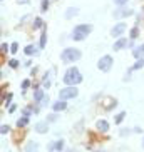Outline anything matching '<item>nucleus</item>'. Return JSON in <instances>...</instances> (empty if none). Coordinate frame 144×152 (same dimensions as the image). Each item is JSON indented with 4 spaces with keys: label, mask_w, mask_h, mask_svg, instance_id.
Instances as JSON below:
<instances>
[{
    "label": "nucleus",
    "mask_w": 144,
    "mask_h": 152,
    "mask_svg": "<svg viewBox=\"0 0 144 152\" xmlns=\"http://www.w3.org/2000/svg\"><path fill=\"white\" fill-rule=\"evenodd\" d=\"M24 52L27 53V55H34V53H37V47L35 45H27L25 49H24Z\"/></svg>",
    "instance_id": "f3484780"
},
{
    "label": "nucleus",
    "mask_w": 144,
    "mask_h": 152,
    "mask_svg": "<svg viewBox=\"0 0 144 152\" xmlns=\"http://www.w3.org/2000/svg\"><path fill=\"white\" fill-rule=\"evenodd\" d=\"M132 55H134L136 59H144V44L143 45H139V47H136V49L132 50Z\"/></svg>",
    "instance_id": "ddd939ff"
},
{
    "label": "nucleus",
    "mask_w": 144,
    "mask_h": 152,
    "mask_svg": "<svg viewBox=\"0 0 144 152\" xmlns=\"http://www.w3.org/2000/svg\"><path fill=\"white\" fill-rule=\"evenodd\" d=\"M81 50L79 49H65L64 52L61 53V60L64 64H72V62H76V60L81 59Z\"/></svg>",
    "instance_id": "7ed1b4c3"
},
{
    "label": "nucleus",
    "mask_w": 144,
    "mask_h": 152,
    "mask_svg": "<svg viewBox=\"0 0 144 152\" xmlns=\"http://www.w3.org/2000/svg\"><path fill=\"white\" fill-rule=\"evenodd\" d=\"M25 152H40L39 144H37V142H34V140H30L27 146H25Z\"/></svg>",
    "instance_id": "f8f14e48"
},
{
    "label": "nucleus",
    "mask_w": 144,
    "mask_h": 152,
    "mask_svg": "<svg viewBox=\"0 0 144 152\" xmlns=\"http://www.w3.org/2000/svg\"><path fill=\"white\" fill-rule=\"evenodd\" d=\"M27 124H29V117H25V115H24L22 119L17 120V127H25Z\"/></svg>",
    "instance_id": "aec40b11"
},
{
    "label": "nucleus",
    "mask_w": 144,
    "mask_h": 152,
    "mask_svg": "<svg viewBox=\"0 0 144 152\" xmlns=\"http://www.w3.org/2000/svg\"><path fill=\"white\" fill-rule=\"evenodd\" d=\"M2 52H10V45H7V44H2Z\"/></svg>",
    "instance_id": "c756f323"
},
{
    "label": "nucleus",
    "mask_w": 144,
    "mask_h": 152,
    "mask_svg": "<svg viewBox=\"0 0 144 152\" xmlns=\"http://www.w3.org/2000/svg\"><path fill=\"white\" fill-rule=\"evenodd\" d=\"M17 49H19V44H17V42H14V44L10 45V52L15 53V52H17Z\"/></svg>",
    "instance_id": "bb28decb"
},
{
    "label": "nucleus",
    "mask_w": 144,
    "mask_h": 152,
    "mask_svg": "<svg viewBox=\"0 0 144 152\" xmlns=\"http://www.w3.org/2000/svg\"><path fill=\"white\" fill-rule=\"evenodd\" d=\"M45 44H47V30H45V27L42 28V35H40V49H44L45 47Z\"/></svg>",
    "instance_id": "2eb2a0df"
},
{
    "label": "nucleus",
    "mask_w": 144,
    "mask_h": 152,
    "mask_svg": "<svg viewBox=\"0 0 144 152\" xmlns=\"http://www.w3.org/2000/svg\"><path fill=\"white\" fill-rule=\"evenodd\" d=\"M47 104H50V99H49V95H45V97H44V99H42L40 105H47Z\"/></svg>",
    "instance_id": "cd10ccee"
},
{
    "label": "nucleus",
    "mask_w": 144,
    "mask_h": 152,
    "mask_svg": "<svg viewBox=\"0 0 144 152\" xmlns=\"http://www.w3.org/2000/svg\"><path fill=\"white\" fill-rule=\"evenodd\" d=\"M129 35H131V39H132V40L137 39V35H139V28H137V27H132L131 32H129Z\"/></svg>",
    "instance_id": "412c9836"
},
{
    "label": "nucleus",
    "mask_w": 144,
    "mask_h": 152,
    "mask_svg": "<svg viewBox=\"0 0 144 152\" xmlns=\"http://www.w3.org/2000/svg\"><path fill=\"white\" fill-rule=\"evenodd\" d=\"M132 13L134 12H132L131 8H124V7H121V8L114 10V17H116V19H124V17H131Z\"/></svg>",
    "instance_id": "0eeeda50"
},
{
    "label": "nucleus",
    "mask_w": 144,
    "mask_h": 152,
    "mask_svg": "<svg viewBox=\"0 0 144 152\" xmlns=\"http://www.w3.org/2000/svg\"><path fill=\"white\" fill-rule=\"evenodd\" d=\"M8 130H10V127H8V126H2V129H0V132L3 134V135H5V134H7Z\"/></svg>",
    "instance_id": "7c9ffc66"
},
{
    "label": "nucleus",
    "mask_w": 144,
    "mask_h": 152,
    "mask_svg": "<svg viewBox=\"0 0 144 152\" xmlns=\"http://www.w3.org/2000/svg\"><path fill=\"white\" fill-rule=\"evenodd\" d=\"M44 97H45V95H44V90H35L34 92V100L35 102H42Z\"/></svg>",
    "instance_id": "a211bd4d"
},
{
    "label": "nucleus",
    "mask_w": 144,
    "mask_h": 152,
    "mask_svg": "<svg viewBox=\"0 0 144 152\" xmlns=\"http://www.w3.org/2000/svg\"><path fill=\"white\" fill-rule=\"evenodd\" d=\"M34 28H44V22H42V19H37L34 20Z\"/></svg>",
    "instance_id": "5701e85b"
},
{
    "label": "nucleus",
    "mask_w": 144,
    "mask_h": 152,
    "mask_svg": "<svg viewBox=\"0 0 144 152\" xmlns=\"http://www.w3.org/2000/svg\"><path fill=\"white\" fill-rule=\"evenodd\" d=\"M49 3H50L49 0H42V3H40V10H42V12H47V10H49Z\"/></svg>",
    "instance_id": "b1692460"
},
{
    "label": "nucleus",
    "mask_w": 144,
    "mask_h": 152,
    "mask_svg": "<svg viewBox=\"0 0 144 152\" xmlns=\"http://www.w3.org/2000/svg\"><path fill=\"white\" fill-rule=\"evenodd\" d=\"M112 64H114V62H112V57H111V55H104V57H101L99 62H97V69H99L101 72H109Z\"/></svg>",
    "instance_id": "39448f33"
},
{
    "label": "nucleus",
    "mask_w": 144,
    "mask_h": 152,
    "mask_svg": "<svg viewBox=\"0 0 144 152\" xmlns=\"http://www.w3.org/2000/svg\"><path fill=\"white\" fill-rule=\"evenodd\" d=\"M55 120H57V114H52V115H49L47 122H55Z\"/></svg>",
    "instance_id": "2f4dec72"
},
{
    "label": "nucleus",
    "mask_w": 144,
    "mask_h": 152,
    "mask_svg": "<svg viewBox=\"0 0 144 152\" xmlns=\"http://www.w3.org/2000/svg\"><path fill=\"white\" fill-rule=\"evenodd\" d=\"M77 94H79V90H77L76 85H67V87H64V89H61V92H59V100L74 99V97H77Z\"/></svg>",
    "instance_id": "20e7f679"
},
{
    "label": "nucleus",
    "mask_w": 144,
    "mask_h": 152,
    "mask_svg": "<svg viewBox=\"0 0 144 152\" xmlns=\"http://www.w3.org/2000/svg\"><path fill=\"white\" fill-rule=\"evenodd\" d=\"M114 3H116V5H119V7H122V5H126V3H127V0H114Z\"/></svg>",
    "instance_id": "c85d7f7f"
},
{
    "label": "nucleus",
    "mask_w": 144,
    "mask_h": 152,
    "mask_svg": "<svg viewBox=\"0 0 144 152\" xmlns=\"http://www.w3.org/2000/svg\"><path fill=\"white\" fill-rule=\"evenodd\" d=\"M124 117H126V114H124V112L117 114V115H116V124H121V122L124 120Z\"/></svg>",
    "instance_id": "393cba45"
},
{
    "label": "nucleus",
    "mask_w": 144,
    "mask_h": 152,
    "mask_svg": "<svg viewBox=\"0 0 144 152\" xmlns=\"http://www.w3.org/2000/svg\"><path fill=\"white\" fill-rule=\"evenodd\" d=\"M126 28H127V27H126V24H122V22H121V24H116V25L112 27V30H111V35H112L114 39H121V35L126 32Z\"/></svg>",
    "instance_id": "423d86ee"
},
{
    "label": "nucleus",
    "mask_w": 144,
    "mask_h": 152,
    "mask_svg": "<svg viewBox=\"0 0 144 152\" xmlns=\"http://www.w3.org/2000/svg\"><path fill=\"white\" fill-rule=\"evenodd\" d=\"M17 2H19V3H27L29 0H17Z\"/></svg>",
    "instance_id": "f704fd0d"
},
{
    "label": "nucleus",
    "mask_w": 144,
    "mask_h": 152,
    "mask_svg": "<svg viewBox=\"0 0 144 152\" xmlns=\"http://www.w3.org/2000/svg\"><path fill=\"white\" fill-rule=\"evenodd\" d=\"M143 147H144V139H143Z\"/></svg>",
    "instance_id": "c9c22d12"
},
{
    "label": "nucleus",
    "mask_w": 144,
    "mask_h": 152,
    "mask_svg": "<svg viewBox=\"0 0 144 152\" xmlns=\"http://www.w3.org/2000/svg\"><path fill=\"white\" fill-rule=\"evenodd\" d=\"M29 85H30V80H24L22 82V89H29Z\"/></svg>",
    "instance_id": "473e14b6"
},
{
    "label": "nucleus",
    "mask_w": 144,
    "mask_h": 152,
    "mask_svg": "<svg viewBox=\"0 0 144 152\" xmlns=\"http://www.w3.org/2000/svg\"><path fill=\"white\" fill-rule=\"evenodd\" d=\"M34 129H35V130H37L39 134H45V132L49 130V122H47V120H42V122H37V124L34 126Z\"/></svg>",
    "instance_id": "6e6552de"
},
{
    "label": "nucleus",
    "mask_w": 144,
    "mask_h": 152,
    "mask_svg": "<svg viewBox=\"0 0 144 152\" xmlns=\"http://www.w3.org/2000/svg\"><path fill=\"white\" fill-rule=\"evenodd\" d=\"M141 67H144V59H137V62L132 65L131 70H136V69H141Z\"/></svg>",
    "instance_id": "4be33fe9"
},
{
    "label": "nucleus",
    "mask_w": 144,
    "mask_h": 152,
    "mask_svg": "<svg viewBox=\"0 0 144 152\" xmlns=\"http://www.w3.org/2000/svg\"><path fill=\"white\" fill-rule=\"evenodd\" d=\"M54 151H64V140H57V142H52L49 146V152H54Z\"/></svg>",
    "instance_id": "1a4fd4ad"
},
{
    "label": "nucleus",
    "mask_w": 144,
    "mask_h": 152,
    "mask_svg": "<svg viewBox=\"0 0 144 152\" xmlns=\"http://www.w3.org/2000/svg\"><path fill=\"white\" fill-rule=\"evenodd\" d=\"M50 74H52V72H50ZM50 74H45V77L42 79V85L45 87V89L50 87Z\"/></svg>",
    "instance_id": "6ab92c4d"
},
{
    "label": "nucleus",
    "mask_w": 144,
    "mask_h": 152,
    "mask_svg": "<svg viewBox=\"0 0 144 152\" xmlns=\"http://www.w3.org/2000/svg\"><path fill=\"white\" fill-rule=\"evenodd\" d=\"M97 129H99L101 132H107V130H109V124H107L106 120H97Z\"/></svg>",
    "instance_id": "4468645a"
},
{
    "label": "nucleus",
    "mask_w": 144,
    "mask_h": 152,
    "mask_svg": "<svg viewBox=\"0 0 144 152\" xmlns=\"http://www.w3.org/2000/svg\"><path fill=\"white\" fill-rule=\"evenodd\" d=\"M90 30H92V25H90V24H79V25L74 27L70 39L72 40H84L90 33Z\"/></svg>",
    "instance_id": "f03ea898"
},
{
    "label": "nucleus",
    "mask_w": 144,
    "mask_h": 152,
    "mask_svg": "<svg viewBox=\"0 0 144 152\" xmlns=\"http://www.w3.org/2000/svg\"><path fill=\"white\" fill-rule=\"evenodd\" d=\"M65 107H67L65 100H57L55 104H52V109H54V112H61V110H65Z\"/></svg>",
    "instance_id": "9b49d317"
},
{
    "label": "nucleus",
    "mask_w": 144,
    "mask_h": 152,
    "mask_svg": "<svg viewBox=\"0 0 144 152\" xmlns=\"http://www.w3.org/2000/svg\"><path fill=\"white\" fill-rule=\"evenodd\" d=\"M19 64H20V62H17V60H15V59L8 60V65L12 67V69H17V67H19Z\"/></svg>",
    "instance_id": "a878e982"
},
{
    "label": "nucleus",
    "mask_w": 144,
    "mask_h": 152,
    "mask_svg": "<svg viewBox=\"0 0 144 152\" xmlns=\"http://www.w3.org/2000/svg\"><path fill=\"white\" fill-rule=\"evenodd\" d=\"M126 45H127V39L121 37V39H117V42H114V45H112V50H121V49H124Z\"/></svg>",
    "instance_id": "9d476101"
},
{
    "label": "nucleus",
    "mask_w": 144,
    "mask_h": 152,
    "mask_svg": "<svg viewBox=\"0 0 144 152\" xmlns=\"http://www.w3.org/2000/svg\"><path fill=\"white\" fill-rule=\"evenodd\" d=\"M30 112H32V109H30V107L24 109V115H25V117H29V115H30Z\"/></svg>",
    "instance_id": "72a5a7b5"
},
{
    "label": "nucleus",
    "mask_w": 144,
    "mask_h": 152,
    "mask_svg": "<svg viewBox=\"0 0 144 152\" xmlns=\"http://www.w3.org/2000/svg\"><path fill=\"white\" fill-rule=\"evenodd\" d=\"M62 80L67 85H77V84L82 82V75H81L77 67H69L67 70H65V74H64V79Z\"/></svg>",
    "instance_id": "f257e3e1"
},
{
    "label": "nucleus",
    "mask_w": 144,
    "mask_h": 152,
    "mask_svg": "<svg viewBox=\"0 0 144 152\" xmlns=\"http://www.w3.org/2000/svg\"><path fill=\"white\" fill-rule=\"evenodd\" d=\"M77 13H79V10H77L76 7H74V8L70 7V8H67V12H65V19H72V17L77 15Z\"/></svg>",
    "instance_id": "dca6fc26"
}]
</instances>
